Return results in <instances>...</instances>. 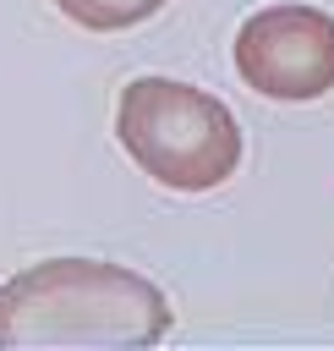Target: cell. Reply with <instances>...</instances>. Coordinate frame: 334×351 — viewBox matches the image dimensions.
<instances>
[{
    "label": "cell",
    "mask_w": 334,
    "mask_h": 351,
    "mask_svg": "<svg viewBox=\"0 0 334 351\" xmlns=\"http://www.w3.org/2000/svg\"><path fill=\"white\" fill-rule=\"evenodd\" d=\"M164 335V291L120 263L49 258L0 285V351H142Z\"/></svg>",
    "instance_id": "cell-1"
},
{
    "label": "cell",
    "mask_w": 334,
    "mask_h": 351,
    "mask_svg": "<svg viewBox=\"0 0 334 351\" xmlns=\"http://www.w3.org/2000/svg\"><path fill=\"white\" fill-rule=\"evenodd\" d=\"M120 148L170 192H208L235 176L241 165V126L235 115L175 77H137L120 88L115 110Z\"/></svg>",
    "instance_id": "cell-2"
},
{
    "label": "cell",
    "mask_w": 334,
    "mask_h": 351,
    "mask_svg": "<svg viewBox=\"0 0 334 351\" xmlns=\"http://www.w3.org/2000/svg\"><path fill=\"white\" fill-rule=\"evenodd\" d=\"M235 71L263 99H323L334 88V16L318 5H263L235 33Z\"/></svg>",
    "instance_id": "cell-3"
},
{
    "label": "cell",
    "mask_w": 334,
    "mask_h": 351,
    "mask_svg": "<svg viewBox=\"0 0 334 351\" xmlns=\"http://www.w3.org/2000/svg\"><path fill=\"white\" fill-rule=\"evenodd\" d=\"M77 27H93V33H120V27H137L148 22L164 0H55Z\"/></svg>",
    "instance_id": "cell-4"
}]
</instances>
